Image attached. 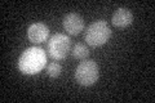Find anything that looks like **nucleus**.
Wrapping results in <instances>:
<instances>
[{
	"label": "nucleus",
	"mask_w": 155,
	"mask_h": 103,
	"mask_svg": "<svg viewBox=\"0 0 155 103\" xmlns=\"http://www.w3.org/2000/svg\"><path fill=\"white\" fill-rule=\"evenodd\" d=\"M47 66V53L39 47L27 48L18 58V70L25 75H35Z\"/></svg>",
	"instance_id": "nucleus-1"
},
{
	"label": "nucleus",
	"mask_w": 155,
	"mask_h": 103,
	"mask_svg": "<svg viewBox=\"0 0 155 103\" xmlns=\"http://www.w3.org/2000/svg\"><path fill=\"white\" fill-rule=\"evenodd\" d=\"M111 37V28L109 27V23L104 19L92 22L85 31L84 39L87 44L92 48L102 47Z\"/></svg>",
	"instance_id": "nucleus-2"
},
{
	"label": "nucleus",
	"mask_w": 155,
	"mask_h": 103,
	"mask_svg": "<svg viewBox=\"0 0 155 103\" xmlns=\"http://www.w3.org/2000/svg\"><path fill=\"white\" fill-rule=\"evenodd\" d=\"M47 52L54 61L65 60L71 52V39L65 34H54L48 39Z\"/></svg>",
	"instance_id": "nucleus-3"
},
{
	"label": "nucleus",
	"mask_w": 155,
	"mask_h": 103,
	"mask_svg": "<svg viewBox=\"0 0 155 103\" xmlns=\"http://www.w3.org/2000/svg\"><path fill=\"white\" fill-rule=\"evenodd\" d=\"M98 77L100 68L93 60H84L75 68V80L83 86H92Z\"/></svg>",
	"instance_id": "nucleus-4"
},
{
	"label": "nucleus",
	"mask_w": 155,
	"mask_h": 103,
	"mask_svg": "<svg viewBox=\"0 0 155 103\" xmlns=\"http://www.w3.org/2000/svg\"><path fill=\"white\" fill-rule=\"evenodd\" d=\"M64 24L65 31L69 35H79V34L84 30V19L81 16H79L78 13H67L64 17Z\"/></svg>",
	"instance_id": "nucleus-5"
},
{
	"label": "nucleus",
	"mask_w": 155,
	"mask_h": 103,
	"mask_svg": "<svg viewBox=\"0 0 155 103\" xmlns=\"http://www.w3.org/2000/svg\"><path fill=\"white\" fill-rule=\"evenodd\" d=\"M49 37V27L45 23H32L27 30V39L34 44H41Z\"/></svg>",
	"instance_id": "nucleus-6"
},
{
	"label": "nucleus",
	"mask_w": 155,
	"mask_h": 103,
	"mask_svg": "<svg viewBox=\"0 0 155 103\" xmlns=\"http://www.w3.org/2000/svg\"><path fill=\"white\" fill-rule=\"evenodd\" d=\"M132 22H133V14L127 8H118L114 12L113 17H111V23L119 28L128 27Z\"/></svg>",
	"instance_id": "nucleus-7"
},
{
	"label": "nucleus",
	"mask_w": 155,
	"mask_h": 103,
	"mask_svg": "<svg viewBox=\"0 0 155 103\" xmlns=\"http://www.w3.org/2000/svg\"><path fill=\"white\" fill-rule=\"evenodd\" d=\"M72 57L75 58V60H81V61H84L88 58L89 56V49L87 48L84 44H81V43H78L74 45V48H72Z\"/></svg>",
	"instance_id": "nucleus-8"
},
{
	"label": "nucleus",
	"mask_w": 155,
	"mask_h": 103,
	"mask_svg": "<svg viewBox=\"0 0 155 103\" xmlns=\"http://www.w3.org/2000/svg\"><path fill=\"white\" fill-rule=\"evenodd\" d=\"M62 72V66L58 62H49L47 65V73L48 76L52 77V79H56L61 75Z\"/></svg>",
	"instance_id": "nucleus-9"
}]
</instances>
